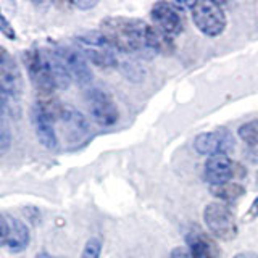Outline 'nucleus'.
<instances>
[{
  "label": "nucleus",
  "mask_w": 258,
  "mask_h": 258,
  "mask_svg": "<svg viewBox=\"0 0 258 258\" xmlns=\"http://www.w3.org/2000/svg\"><path fill=\"white\" fill-rule=\"evenodd\" d=\"M119 53L150 58L160 53L163 42L155 28L139 18L110 16L102 21V29Z\"/></svg>",
  "instance_id": "1"
},
{
  "label": "nucleus",
  "mask_w": 258,
  "mask_h": 258,
  "mask_svg": "<svg viewBox=\"0 0 258 258\" xmlns=\"http://www.w3.org/2000/svg\"><path fill=\"white\" fill-rule=\"evenodd\" d=\"M24 63L32 86L44 95L52 94L56 89L68 87L71 83L68 71L63 68L53 50L31 48L24 53Z\"/></svg>",
  "instance_id": "2"
},
{
  "label": "nucleus",
  "mask_w": 258,
  "mask_h": 258,
  "mask_svg": "<svg viewBox=\"0 0 258 258\" xmlns=\"http://www.w3.org/2000/svg\"><path fill=\"white\" fill-rule=\"evenodd\" d=\"M76 48L87 61L103 70L119 67L118 50L102 31H87L76 37Z\"/></svg>",
  "instance_id": "3"
},
{
  "label": "nucleus",
  "mask_w": 258,
  "mask_h": 258,
  "mask_svg": "<svg viewBox=\"0 0 258 258\" xmlns=\"http://www.w3.org/2000/svg\"><path fill=\"white\" fill-rule=\"evenodd\" d=\"M190 8L192 21L196 28L207 37H218L226 29V13L220 4L213 0H200V2L187 4Z\"/></svg>",
  "instance_id": "4"
},
{
  "label": "nucleus",
  "mask_w": 258,
  "mask_h": 258,
  "mask_svg": "<svg viewBox=\"0 0 258 258\" xmlns=\"http://www.w3.org/2000/svg\"><path fill=\"white\" fill-rule=\"evenodd\" d=\"M204 221L208 232L221 240H232L237 236V221L232 210L223 202H213L204 208Z\"/></svg>",
  "instance_id": "5"
},
{
  "label": "nucleus",
  "mask_w": 258,
  "mask_h": 258,
  "mask_svg": "<svg viewBox=\"0 0 258 258\" xmlns=\"http://www.w3.org/2000/svg\"><path fill=\"white\" fill-rule=\"evenodd\" d=\"M86 103L89 115L92 116V119L97 124H100L103 127H110L113 124L118 123L119 111L115 100L111 99V95L107 94L102 89H89L86 94Z\"/></svg>",
  "instance_id": "6"
},
{
  "label": "nucleus",
  "mask_w": 258,
  "mask_h": 258,
  "mask_svg": "<svg viewBox=\"0 0 258 258\" xmlns=\"http://www.w3.org/2000/svg\"><path fill=\"white\" fill-rule=\"evenodd\" d=\"M0 91L8 103L18 105L23 91L21 73L13 56L4 47H0Z\"/></svg>",
  "instance_id": "7"
},
{
  "label": "nucleus",
  "mask_w": 258,
  "mask_h": 258,
  "mask_svg": "<svg viewBox=\"0 0 258 258\" xmlns=\"http://www.w3.org/2000/svg\"><path fill=\"white\" fill-rule=\"evenodd\" d=\"M32 126L39 142L48 150H55L58 147V134L55 127V113L44 102H36L31 110Z\"/></svg>",
  "instance_id": "8"
},
{
  "label": "nucleus",
  "mask_w": 258,
  "mask_h": 258,
  "mask_svg": "<svg viewBox=\"0 0 258 258\" xmlns=\"http://www.w3.org/2000/svg\"><path fill=\"white\" fill-rule=\"evenodd\" d=\"M150 18L153 24H155L157 31L161 36H165L168 39L177 37L184 29L181 12L171 4H166V2L153 4L150 10Z\"/></svg>",
  "instance_id": "9"
},
{
  "label": "nucleus",
  "mask_w": 258,
  "mask_h": 258,
  "mask_svg": "<svg viewBox=\"0 0 258 258\" xmlns=\"http://www.w3.org/2000/svg\"><path fill=\"white\" fill-rule=\"evenodd\" d=\"M53 53L63 64V68L68 71L73 81H76L81 86H86L92 81V73L87 64V60L76 47L58 45L53 48Z\"/></svg>",
  "instance_id": "10"
},
{
  "label": "nucleus",
  "mask_w": 258,
  "mask_h": 258,
  "mask_svg": "<svg viewBox=\"0 0 258 258\" xmlns=\"http://www.w3.org/2000/svg\"><path fill=\"white\" fill-rule=\"evenodd\" d=\"M194 149L200 155L212 157L216 153H229L234 149V136L226 127L202 133L194 141Z\"/></svg>",
  "instance_id": "11"
},
{
  "label": "nucleus",
  "mask_w": 258,
  "mask_h": 258,
  "mask_svg": "<svg viewBox=\"0 0 258 258\" xmlns=\"http://www.w3.org/2000/svg\"><path fill=\"white\" fill-rule=\"evenodd\" d=\"M53 113L55 119H58L61 126L64 127V136H67L70 142L79 144L89 136L87 121L76 108L70 107V105H61V107L53 110Z\"/></svg>",
  "instance_id": "12"
},
{
  "label": "nucleus",
  "mask_w": 258,
  "mask_h": 258,
  "mask_svg": "<svg viewBox=\"0 0 258 258\" xmlns=\"http://www.w3.org/2000/svg\"><path fill=\"white\" fill-rule=\"evenodd\" d=\"M234 174H236V165H234L228 153H216V155L207 158L204 176L210 187L231 182Z\"/></svg>",
  "instance_id": "13"
},
{
  "label": "nucleus",
  "mask_w": 258,
  "mask_h": 258,
  "mask_svg": "<svg viewBox=\"0 0 258 258\" xmlns=\"http://www.w3.org/2000/svg\"><path fill=\"white\" fill-rule=\"evenodd\" d=\"M185 244L192 258H220L216 244L199 229H190L185 234Z\"/></svg>",
  "instance_id": "14"
},
{
  "label": "nucleus",
  "mask_w": 258,
  "mask_h": 258,
  "mask_svg": "<svg viewBox=\"0 0 258 258\" xmlns=\"http://www.w3.org/2000/svg\"><path fill=\"white\" fill-rule=\"evenodd\" d=\"M29 244V229L20 220H10V234H8L7 247L13 253H20Z\"/></svg>",
  "instance_id": "15"
},
{
  "label": "nucleus",
  "mask_w": 258,
  "mask_h": 258,
  "mask_svg": "<svg viewBox=\"0 0 258 258\" xmlns=\"http://www.w3.org/2000/svg\"><path fill=\"white\" fill-rule=\"evenodd\" d=\"M210 190H212V194L215 197L223 200V204L224 202L237 200L245 194V189L237 182H228V184H223V185H215V187H210Z\"/></svg>",
  "instance_id": "16"
},
{
  "label": "nucleus",
  "mask_w": 258,
  "mask_h": 258,
  "mask_svg": "<svg viewBox=\"0 0 258 258\" xmlns=\"http://www.w3.org/2000/svg\"><path fill=\"white\" fill-rule=\"evenodd\" d=\"M237 136L242 142H245L250 147H256L258 145V119L247 121L237 129Z\"/></svg>",
  "instance_id": "17"
},
{
  "label": "nucleus",
  "mask_w": 258,
  "mask_h": 258,
  "mask_svg": "<svg viewBox=\"0 0 258 258\" xmlns=\"http://www.w3.org/2000/svg\"><path fill=\"white\" fill-rule=\"evenodd\" d=\"M12 145V133H10V126H8V121L0 119V155L5 153Z\"/></svg>",
  "instance_id": "18"
},
{
  "label": "nucleus",
  "mask_w": 258,
  "mask_h": 258,
  "mask_svg": "<svg viewBox=\"0 0 258 258\" xmlns=\"http://www.w3.org/2000/svg\"><path fill=\"white\" fill-rule=\"evenodd\" d=\"M102 252V240L92 237L87 240V244L84 245L83 253H81V258H99Z\"/></svg>",
  "instance_id": "19"
},
{
  "label": "nucleus",
  "mask_w": 258,
  "mask_h": 258,
  "mask_svg": "<svg viewBox=\"0 0 258 258\" xmlns=\"http://www.w3.org/2000/svg\"><path fill=\"white\" fill-rule=\"evenodd\" d=\"M0 32H2V34L7 39H10V40L16 39V32H15L13 26L10 24V21L5 18V15L2 13V10H0Z\"/></svg>",
  "instance_id": "20"
},
{
  "label": "nucleus",
  "mask_w": 258,
  "mask_h": 258,
  "mask_svg": "<svg viewBox=\"0 0 258 258\" xmlns=\"http://www.w3.org/2000/svg\"><path fill=\"white\" fill-rule=\"evenodd\" d=\"M8 234H10V221L4 215H0V247L7 244Z\"/></svg>",
  "instance_id": "21"
},
{
  "label": "nucleus",
  "mask_w": 258,
  "mask_h": 258,
  "mask_svg": "<svg viewBox=\"0 0 258 258\" xmlns=\"http://www.w3.org/2000/svg\"><path fill=\"white\" fill-rule=\"evenodd\" d=\"M169 258H192L189 250L184 248V247H176L171 250V253H169Z\"/></svg>",
  "instance_id": "22"
},
{
  "label": "nucleus",
  "mask_w": 258,
  "mask_h": 258,
  "mask_svg": "<svg viewBox=\"0 0 258 258\" xmlns=\"http://www.w3.org/2000/svg\"><path fill=\"white\" fill-rule=\"evenodd\" d=\"M71 5L79 8V10H91V8H94L97 5V2H95V0H87V2H83V0L79 2V0H78V2H71Z\"/></svg>",
  "instance_id": "23"
},
{
  "label": "nucleus",
  "mask_w": 258,
  "mask_h": 258,
  "mask_svg": "<svg viewBox=\"0 0 258 258\" xmlns=\"http://www.w3.org/2000/svg\"><path fill=\"white\" fill-rule=\"evenodd\" d=\"M7 105H8V102L5 99V95L2 91H0V119L7 118Z\"/></svg>",
  "instance_id": "24"
},
{
  "label": "nucleus",
  "mask_w": 258,
  "mask_h": 258,
  "mask_svg": "<svg viewBox=\"0 0 258 258\" xmlns=\"http://www.w3.org/2000/svg\"><path fill=\"white\" fill-rule=\"evenodd\" d=\"M250 216H252V218H258V197L253 200L252 207H250Z\"/></svg>",
  "instance_id": "25"
},
{
  "label": "nucleus",
  "mask_w": 258,
  "mask_h": 258,
  "mask_svg": "<svg viewBox=\"0 0 258 258\" xmlns=\"http://www.w3.org/2000/svg\"><path fill=\"white\" fill-rule=\"evenodd\" d=\"M232 258H258V255L255 252H240L237 255H234Z\"/></svg>",
  "instance_id": "26"
},
{
  "label": "nucleus",
  "mask_w": 258,
  "mask_h": 258,
  "mask_svg": "<svg viewBox=\"0 0 258 258\" xmlns=\"http://www.w3.org/2000/svg\"><path fill=\"white\" fill-rule=\"evenodd\" d=\"M36 258H53V256L50 253H47V252H40V253H37Z\"/></svg>",
  "instance_id": "27"
}]
</instances>
